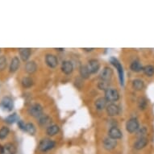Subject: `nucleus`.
I'll return each instance as SVG.
<instances>
[{
	"instance_id": "nucleus-1",
	"label": "nucleus",
	"mask_w": 154,
	"mask_h": 154,
	"mask_svg": "<svg viewBox=\"0 0 154 154\" xmlns=\"http://www.w3.org/2000/svg\"><path fill=\"white\" fill-rule=\"evenodd\" d=\"M55 142L49 139H42L40 141L38 149L41 152H47L55 147Z\"/></svg>"
},
{
	"instance_id": "nucleus-2",
	"label": "nucleus",
	"mask_w": 154,
	"mask_h": 154,
	"mask_svg": "<svg viewBox=\"0 0 154 154\" xmlns=\"http://www.w3.org/2000/svg\"><path fill=\"white\" fill-rule=\"evenodd\" d=\"M28 114L31 116L35 117V118H40L43 115V107L41 105L38 103L32 104V106L28 108Z\"/></svg>"
},
{
	"instance_id": "nucleus-3",
	"label": "nucleus",
	"mask_w": 154,
	"mask_h": 154,
	"mask_svg": "<svg viewBox=\"0 0 154 154\" xmlns=\"http://www.w3.org/2000/svg\"><path fill=\"white\" fill-rule=\"evenodd\" d=\"M105 99L107 102H116L119 99V93L116 89L109 88L105 91Z\"/></svg>"
},
{
	"instance_id": "nucleus-4",
	"label": "nucleus",
	"mask_w": 154,
	"mask_h": 154,
	"mask_svg": "<svg viewBox=\"0 0 154 154\" xmlns=\"http://www.w3.org/2000/svg\"><path fill=\"white\" fill-rule=\"evenodd\" d=\"M0 106L3 109V111H11L14 107V103H13V99L9 97V96H6L0 102Z\"/></svg>"
},
{
	"instance_id": "nucleus-5",
	"label": "nucleus",
	"mask_w": 154,
	"mask_h": 154,
	"mask_svg": "<svg viewBox=\"0 0 154 154\" xmlns=\"http://www.w3.org/2000/svg\"><path fill=\"white\" fill-rule=\"evenodd\" d=\"M140 124L138 119L136 118H131L128 120L126 124V129L129 133H134L139 130Z\"/></svg>"
},
{
	"instance_id": "nucleus-6",
	"label": "nucleus",
	"mask_w": 154,
	"mask_h": 154,
	"mask_svg": "<svg viewBox=\"0 0 154 154\" xmlns=\"http://www.w3.org/2000/svg\"><path fill=\"white\" fill-rule=\"evenodd\" d=\"M113 75V70L110 67H105L99 74V79L102 81H110Z\"/></svg>"
},
{
	"instance_id": "nucleus-7",
	"label": "nucleus",
	"mask_w": 154,
	"mask_h": 154,
	"mask_svg": "<svg viewBox=\"0 0 154 154\" xmlns=\"http://www.w3.org/2000/svg\"><path fill=\"white\" fill-rule=\"evenodd\" d=\"M120 112V108L118 105L115 103H110L106 106V113L109 116H116Z\"/></svg>"
},
{
	"instance_id": "nucleus-8",
	"label": "nucleus",
	"mask_w": 154,
	"mask_h": 154,
	"mask_svg": "<svg viewBox=\"0 0 154 154\" xmlns=\"http://www.w3.org/2000/svg\"><path fill=\"white\" fill-rule=\"evenodd\" d=\"M45 63L50 68H55L58 65V60L57 57L53 54H47L45 56Z\"/></svg>"
},
{
	"instance_id": "nucleus-9",
	"label": "nucleus",
	"mask_w": 154,
	"mask_h": 154,
	"mask_svg": "<svg viewBox=\"0 0 154 154\" xmlns=\"http://www.w3.org/2000/svg\"><path fill=\"white\" fill-rule=\"evenodd\" d=\"M117 145V140H114L112 138H110V137H107V138H105L103 140V148L106 150H108V151H111V150H113Z\"/></svg>"
},
{
	"instance_id": "nucleus-10",
	"label": "nucleus",
	"mask_w": 154,
	"mask_h": 154,
	"mask_svg": "<svg viewBox=\"0 0 154 154\" xmlns=\"http://www.w3.org/2000/svg\"><path fill=\"white\" fill-rule=\"evenodd\" d=\"M111 62L117 69V70L119 72L120 83H121V85H124V71H123V68H122L121 65H120L119 61H117V59L114 58V57L111 58Z\"/></svg>"
},
{
	"instance_id": "nucleus-11",
	"label": "nucleus",
	"mask_w": 154,
	"mask_h": 154,
	"mask_svg": "<svg viewBox=\"0 0 154 154\" xmlns=\"http://www.w3.org/2000/svg\"><path fill=\"white\" fill-rule=\"evenodd\" d=\"M87 67H88L91 73H95L99 71V68H100V64L96 59H91L88 61Z\"/></svg>"
},
{
	"instance_id": "nucleus-12",
	"label": "nucleus",
	"mask_w": 154,
	"mask_h": 154,
	"mask_svg": "<svg viewBox=\"0 0 154 154\" xmlns=\"http://www.w3.org/2000/svg\"><path fill=\"white\" fill-rule=\"evenodd\" d=\"M122 131L116 127H112L108 131V137L112 138L114 140H118L122 138Z\"/></svg>"
},
{
	"instance_id": "nucleus-13",
	"label": "nucleus",
	"mask_w": 154,
	"mask_h": 154,
	"mask_svg": "<svg viewBox=\"0 0 154 154\" xmlns=\"http://www.w3.org/2000/svg\"><path fill=\"white\" fill-rule=\"evenodd\" d=\"M148 143H149V140H148L147 137H140L135 142L134 149H137V150H141V149L146 147Z\"/></svg>"
},
{
	"instance_id": "nucleus-14",
	"label": "nucleus",
	"mask_w": 154,
	"mask_h": 154,
	"mask_svg": "<svg viewBox=\"0 0 154 154\" xmlns=\"http://www.w3.org/2000/svg\"><path fill=\"white\" fill-rule=\"evenodd\" d=\"M61 70L66 74H70L73 70V66L72 62L69 61H65L61 65Z\"/></svg>"
},
{
	"instance_id": "nucleus-15",
	"label": "nucleus",
	"mask_w": 154,
	"mask_h": 154,
	"mask_svg": "<svg viewBox=\"0 0 154 154\" xmlns=\"http://www.w3.org/2000/svg\"><path fill=\"white\" fill-rule=\"evenodd\" d=\"M19 53L20 55V58L22 59V61H27L29 59L32 53L30 48H22L19 49Z\"/></svg>"
},
{
	"instance_id": "nucleus-16",
	"label": "nucleus",
	"mask_w": 154,
	"mask_h": 154,
	"mask_svg": "<svg viewBox=\"0 0 154 154\" xmlns=\"http://www.w3.org/2000/svg\"><path fill=\"white\" fill-rule=\"evenodd\" d=\"M94 106L99 111H101V110H103L107 106V100L105 99V97L104 98H99V99H97L94 103Z\"/></svg>"
},
{
	"instance_id": "nucleus-17",
	"label": "nucleus",
	"mask_w": 154,
	"mask_h": 154,
	"mask_svg": "<svg viewBox=\"0 0 154 154\" xmlns=\"http://www.w3.org/2000/svg\"><path fill=\"white\" fill-rule=\"evenodd\" d=\"M52 123V119L47 115H43L39 118V124L42 127H49Z\"/></svg>"
},
{
	"instance_id": "nucleus-18",
	"label": "nucleus",
	"mask_w": 154,
	"mask_h": 154,
	"mask_svg": "<svg viewBox=\"0 0 154 154\" xmlns=\"http://www.w3.org/2000/svg\"><path fill=\"white\" fill-rule=\"evenodd\" d=\"M20 59L18 57H14L12 60L11 61L10 64V72L11 73H15V71H17L18 68L20 67Z\"/></svg>"
},
{
	"instance_id": "nucleus-19",
	"label": "nucleus",
	"mask_w": 154,
	"mask_h": 154,
	"mask_svg": "<svg viewBox=\"0 0 154 154\" xmlns=\"http://www.w3.org/2000/svg\"><path fill=\"white\" fill-rule=\"evenodd\" d=\"M37 69V65L35 61H28L25 65V71L29 74L35 73Z\"/></svg>"
},
{
	"instance_id": "nucleus-20",
	"label": "nucleus",
	"mask_w": 154,
	"mask_h": 154,
	"mask_svg": "<svg viewBox=\"0 0 154 154\" xmlns=\"http://www.w3.org/2000/svg\"><path fill=\"white\" fill-rule=\"evenodd\" d=\"M60 131V128L56 124H53V125H50V126L47 128V130H46V133L47 135H48L49 137H53L55 136L56 134H57Z\"/></svg>"
},
{
	"instance_id": "nucleus-21",
	"label": "nucleus",
	"mask_w": 154,
	"mask_h": 154,
	"mask_svg": "<svg viewBox=\"0 0 154 154\" xmlns=\"http://www.w3.org/2000/svg\"><path fill=\"white\" fill-rule=\"evenodd\" d=\"M132 87L136 91H141L144 87V82L140 79H135L132 81Z\"/></svg>"
},
{
	"instance_id": "nucleus-22",
	"label": "nucleus",
	"mask_w": 154,
	"mask_h": 154,
	"mask_svg": "<svg viewBox=\"0 0 154 154\" xmlns=\"http://www.w3.org/2000/svg\"><path fill=\"white\" fill-rule=\"evenodd\" d=\"M130 69H131L133 72L139 73V72H140L141 70H143V66H142L141 64L140 63V61H132V63L131 64Z\"/></svg>"
},
{
	"instance_id": "nucleus-23",
	"label": "nucleus",
	"mask_w": 154,
	"mask_h": 154,
	"mask_svg": "<svg viewBox=\"0 0 154 154\" xmlns=\"http://www.w3.org/2000/svg\"><path fill=\"white\" fill-rule=\"evenodd\" d=\"M143 72L147 77H152L154 75V66L152 65H147L143 67Z\"/></svg>"
},
{
	"instance_id": "nucleus-24",
	"label": "nucleus",
	"mask_w": 154,
	"mask_h": 154,
	"mask_svg": "<svg viewBox=\"0 0 154 154\" xmlns=\"http://www.w3.org/2000/svg\"><path fill=\"white\" fill-rule=\"evenodd\" d=\"M80 75L82 76V78H83L85 79H89V77L91 75V72L89 70L87 66H82L80 67Z\"/></svg>"
},
{
	"instance_id": "nucleus-25",
	"label": "nucleus",
	"mask_w": 154,
	"mask_h": 154,
	"mask_svg": "<svg viewBox=\"0 0 154 154\" xmlns=\"http://www.w3.org/2000/svg\"><path fill=\"white\" fill-rule=\"evenodd\" d=\"M4 153L7 154H14L16 151L15 146L13 144L8 143L4 145Z\"/></svg>"
},
{
	"instance_id": "nucleus-26",
	"label": "nucleus",
	"mask_w": 154,
	"mask_h": 154,
	"mask_svg": "<svg viewBox=\"0 0 154 154\" xmlns=\"http://www.w3.org/2000/svg\"><path fill=\"white\" fill-rule=\"evenodd\" d=\"M21 84L24 88H30L31 86H33V80L31 78L26 77V78H23L22 79Z\"/></svg>"
},
{
	"instance_id": "nucleus-27",
	"label": "nucleus",
	"mask_w": 154,
	"mask_h": 154,
	"mask_svg": "<svg viewBox=\"0 0 154 154\" xmlns=\"http://www.w3.org/2000/svg\"><path fill=\"white\" fill-rule=\"evenodd\" d=\"M110 85H111L110 81H102V80H100L99 83H98V87H99L100 90H102V91H106V90H108L109 88H111V87H110Z\"/></svg>"
},
{
	"instance_id": "nucleus-28",
	"label": "nucleus",
	"mask_w": 154,
	"mask_h": 154,
	"mask_svg": "<svg viewBox=\"0 0 154 154\" xmlns=\"http://www.w3.org/2000/svg\"><path fill=\"white\" fill-rule=\"evenodd\" d=\"M17 120H18V116L16 113H13L12 115L8 116L5 119L6 123H8V124H14V123L17 121Z\"/></svg>"
},
{
	"instance_id": "nucleus-29",
	"label": "nucleus",
	"mask_w": 154,
	"mask_h": 154,
	"mask_svg": "<svg viewBox=\"0 0 154 154\" xmlns=\"http://www.w3.org/2000/svg\"><path fill=\"white\" fill-rule=\"evenodd\" d=\"M26 132H28L30 135H34L35 133V128L34 126V124H31V123H28V124H26Z\"/></svg>"
},
{
	"instance_id": "nucleus-30",
	"label": "nucleus",
	"mask_w": 154,
	"mask_h": 154,
	"mask_svg": "<svg viewBox=\"0 0 154 154\" xmlns=\"http://www.w3.org/2000/svg\"><path fill=\"white\" fill-rule=\"evenodd\" d=\"M9 128L7 127H3L0 129V140H4L9 134Z\"/></svg>"
},
{
	"instance_id": "nucleus-31",
	"label": "nucleus",
	"mask_w": 154,
	"mask_h": 154,
	"mask_svg": "<svg viewBox=\"0 0 154 154\" xmlns=\"http://www.w3.org/2000/svg\"><path fill=\"white\" fill-rule=\"evenodd\" d=\"M7 67V58L5 56L0 57V71H3Z\"/></svg>"
},
{
	"instance_id": "nucleus-32",
	"label": "nucleus",
	"mask_w": 154,
	"mask_h": 154,
	"mask_svg": "<svg viewBox=\"0 0 154 154\" xmlns=\"http://www.w3.org/2000/svg\"><path fill=\"white\" fill-rule=\"evenodd\" d=\"M147 106V101L144 98H140L139 99V107L140 110H144L146 108Z\"/></svg>"
},
{
	"instance_id": "nucleus-33",
	"label": "nucleus",
	"mask_w": 154,
	"mask_h": 154,
	"mask_svg": "<svg viewBox=\"0 0 154 154\" xmlns=\"http://www.w3.org/2000/svg\"><path fill=\"white\" fill-rule=\"evenodd\" d=\"M147 134V128L145 127H142L141 128L138 130V132H137V136L139 137V138L140 137H146L145 135Z\"/></svg>"
},
{
	"instance_id": "nucleus-34",
	"label": "nucleus",
	"mask_w": 154,
	"mask_h": 154,
	"mask_svg": "<svg viewBox=\"0 0 154 154\" xmlns=\"http://www.w3.org/2000/svg\"><path fill=\"white\" fill-rule=\"evenodd\" d=\"M18 126H19V128H20V130H22V131H25L26 124L23 121V120H19V121H18Z\"/></svg>"
},
{
	"instance_id": "nucleus-35",
	"label": "nucleus",
	"mask_w": 154,
	"mask_h": 154,
	"mask_svg": "<svg viewBox=\"0 0 154 154\" xmlns=\"http://www.w3.org/2000/svg\"><path fill=\"white\" fill-rule=\"evenodd\" d=\"M0 154H4V147L0 145Z\"/></svg>"
},
{
	"instance_id": "nucleus-36",
	"label": "nucleus",
	"mask_w": 154,
	"mask_h": 154,
	"mask_svg": "<svg viewBox=\"0 0 154 154\" xmlns=\"http://www.w3.org/2000/svg\"><path fill=\"white\" fill-rule=\"evenodd\" d=\"M83 50L86 51V52H91V51L94 50V48H84Z\"/></svg>"
},
{
	"instance_id": "nucleus-37",
	"label": "nucleus",
	"mask_w": 154,
	"mask_h": 154,
	"mask_svg": "<svg viewBox=\"0 0 154 154\" xmlns=\"http://www.w3.org/2000/svg\"><path fill=\"white\" fill-rule=\"evenodd\" d=\"M56 50H58V51H62V50H64V48H56Z\"/></svg>"
}]
</instances>
